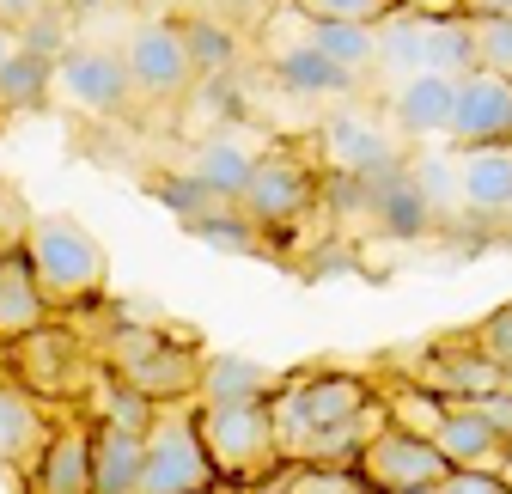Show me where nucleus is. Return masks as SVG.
Listing matches in <instances>:
<instances>
[{"mask_svg":"<svg viewBox=\"0 0 512 494\" xmlns=\"http://www.w3.org/2000/svg\"><path fill=\"white\" fill-rule=\"evenodd\" d=\"M98 360H104V373L128 379L135 391H147L159 409H171V403H196L208 354H196L183 336H159L153 324H116L98 342Z\"/></svg>","mask_w":512,"mask_h":494,"instance_id":"1","label":"nucleus"},{"mask_svg":"<svg viewBox=\"0 0 512 494\" xmlns=\"http://www.w3.org/2000/svg\"><path fill=\"white\" fill-rule=\"evenodd\" d=\"M202 446H208L220 482H238V488H263V482H275V476L287 470L275 403L202 409Z\"/></svg>","mask_w":512,"mask_h":494,"instance_id":"2","label":"nucleus"},{"mask_svg":"<svg viewBox=\"0 0 512 494\" xmlns=\"http://www.w3.org/2000/svg\"><path fill=\"white\" fill-rule=\"evenodd\" d=\"M25 257H31L37 287L49 293V305H80V299H98V287L110 281V257H104V244H98L80 220H61V214L31 220V232H25Z\"/></svg>","mask_w":512,"mask_h":494,"instance_id":"3","label":"nucleus"},{"mask_svg":"<svg viewBox=\"0 0 512 494\" xmlns=\"http://www.w3.org/2000/svg\"><path fill=\"white\" fill-rule=\"evenodd\" d=\"M220 470L202 446V409L196 403H171L159 427L147 434V476L141 494H214Z\"/></svg>","mask_w":512,"mask_h":494,"instance_id":"4","label":"nucleus"},{"mask_svg":"<svg viewBox=\"0 0 512 494\" xmlns=\"http://www.w3.org/2000/svg\"><path fill=\"white\" fill-rule=\"evenodd\" d=\"M238 208L256 220V232H287L311 208H324V165H317V159H293V153H263L256 183H250V196Z\"/></svg>","mask_w":512,"mask_h":494,"instance_id":"5","label":"nucleus"},{"mask_svg":"<svg viewBox=\"0 0 512 494\" xmlns=\"http://www.w3.org/2000/svg\"><path fill=\"white\" fill-rule=\"evenodd\" d=\"M317 165H324V177H378L403 165L397 153V135L391 122H372L366 110H330L324 122H317Z\"/></svg>","mask_w":512,"mask_h":494,"instance_id":"6","label":"nucleus"},{"mask_svg":"<svg viewBox=\"0 0 512 494\" xmlns=\"http://www.w3.org/2000/svg\"><path fill=\"white\" fill-rule=\"evenodd\" d=\"M122 61H128V80H135L141 98L165 104L196 86V55H189L183 25H171V19H141L122 43Z\"/></svg>","mask_w":512,"mask_h":494,"instance_id":"7","label":"nucleus"},{"mask_svg":"<svg viewBox=\"0 0 512 494\" xmlns=\"http://www.w3.org/2000/svg\"><path fill=\"white\" fill-rule=\"evenodd\" d=\"M55 92L68 104H80L86 116H122L128 98H141L135 80H128L122 49H98V43H80L55 61Z\"/></svg>","mask_w":512,"mask_h":494,"instance_id":"8","label":"nucleus"},{"mask_svg":"<svg viewBox=\"0 0 512 494\" xmlns=\"http://www.w3.org/2000/svg\"><path fill=\"white\" fill-rule=\"evenodd\" d=\"M360 476L378 488V494H421V488H439L452 476L445 452L421 434H403V427H384V434L366 446L360 458Z\"/></svg>","mask_w":512,"mask_h":494,"instance_id":"9","label":"nucleus"},{"mask_svg":"<svg viewBox=\"0 0 512 494\" xmlns=\"http://www.w3.org/2000/svg\"><path fill=\"white\" fill-rule=\"evenodd\" d=\"M384 122H391L397 141H452V122H458V80H445V74H415V80L391 86Z\"/></svg>","mask_w":512,"mask_h":494,"instance_id":"10","label":"nucleus"},{"mask_svg":"<svg viewBox=\"0 0 512 494\" xmlns=\"http://www.w3.org/2000/svg\"><path fill=\"white\" fill-rule=\"evenodd\" d=\"M92 440H98V421L61 415L25 476V494H92Z\"/></svg>","mask_w":512,"mask_h":494,"instance_id":"11","label":"nucleus"},{"mask_svg":"<svg viewBox=\"0 0 512 494\" xmlns=\"http://www.w3.org/2000/svg\"><path fill=\"white\" fill-rule=\"evenodd\" d=\"M452 141L464 147H506L512 141V80L494 68H476L458 80V122H452Z\"/></svg>","mask_w":512,"mask_h":494,"instance_id":"12","label":"nucleus"},{"mask_svg":"<svg viewBox=\"0 0 512 494\" xmlns=\"http://www.w3.org/2000/svg\"><path fill=\"white\" fill-rule=\"evenodd\" d=\"M293 385V373L281 366H263L250 354H208L202 360V391L196 409H232V403H275Z\"/></svg>","mask_w":512,"mask_h":494,"instance_id":"13","label":"nucleus"},{"mask_svg":"<svg viewBox=\"0 0 512 494\" xmlns=\"http://www.w3.org/2000/svg\"><path fill=\"white\" fill-rule=\"evenodd\" d=\"M13 366H19V385L25 391H37L43 403H55V397H68L86 379V342L68 336V330H37V336L19 342Z\"/></svg>","mask_w":512,"mask_h":494,"instance_id":"14","label":"nucleus"},{"mask_svg":"<svg viewBox=\"0 0 512 494\" xmlns=\"http://www.w3.org/2000/svg\"><path fill=\"white\" fill-rule=\"evenodd\" d=\"M37 330H49V293L37 287V269L19 244L0 251V342H25Z\"/></svg>","mask_w":512,"mask_h":494,"instance_id":"15","label":"nucleus"},{"mask_svg":"<svg viewBox=\"0 0 512 494\" xmlns=\"http://www.w3.org/2000/svg\"><path fill=\"white\" fill-rule=\"evenodd\" d=\"M55 434V415L43 409L37 391L19 379H0V464H37V452Z\"/></svg>","mask_w":512,"mask_h":494,"instance_id":"16","label":"nucleus"},{"mask_svg":"<svg viewBox=\"0 0 512 494\" xmlns=\"http://www.w3.org/2000/svg\"><path fill=\"white\" fill-rule=\"evenodd\" d=\"M256 165H263V153H250V147L232 141V135H214V141H202L196 153H189V171L208 183V196H214L220 208H238V202L250 196Z\"/></svg>","mask_w":512,"mask_h":494,"instance_id":"17","label":"nucleus"},{"mask_svg":"<svg viewBox=\"0 0 512 494\" xmlns=\"http://www.w3.org/2000/svg\"><path fill=\"white\" fill-rule=\"evenodd\" d=\"M269 74H275L287 92H299V98H354V92H360V80H354L348 68H336V61L317 49V43H287V49H275Z\"/></svg>","mask_w":512,"mask_h":494,"instance_id":"18","label":"nucleus"},{"mask_svg":"<svg viewBox=\"0 0 512 494\" xmlns=\"http://www.w3.org/2000/svg\"><path fill=\"white\" fill-rule=\"evenodd\" d=\"M433 446L445 452V464H452V470H506V458H512V446L494 434V427L470 403H458L452 415H445V427L433 434Z\"/></svg>","mask_w":512,"mask_h":494,"instance_id":"19","label":"nucleus"},{"mask_svg":"<svg viewBox=\"0 0 512 494\" xmlns=\"http://www.w3.org/2000/svg\"><path fill=\"white\" fill-rule=\"evenodd\" d=\"M458 177H464V214L488 220V214L512 208V141L506 147H464Z\"/></svg>","mask_w":512,"mask_h":494,"instance_id":"20","label":"nucleus"},{"mask_svg":"<svg viewBox=\"0 0 512 494\" xmlns=\"http://www.w3.org/2000/svg\"><path fill=\"white\" fill-rule=\"evenodd\" d=\"M141 476H147V440L98 427V440H92V494H141Z\"/></svg>","mask_w":512,"mask_h":494,"instance_id":"21","label":"nucleus"},{"mask_svg":"<svg viewBox=\"0 0 512 494\" xmlns=\"http://www.w3.org/2000/svg\"><path fill=\"white\" fill-rule=\"evenodd\" d=\"M159 403L147 397V391H135L128 379H116V373H98V385H92V421L98 427H116V434H153L159 427Z\"/></svg>","mask_w":512,"mask_h":494,"instance_id":"22","label":"nucleus"},{"mask_svg":"<svg viewBox=\"0 0 512 494\" xmlns=\"http://www.w3.org/2000/svg\"><path fill=\"white\" fill-rule=\"evenodd\" d=\"M482 68V31L470 13H452V19H427V74H445V80H464Z\"/></svg>","mask_w":512,"mask_h":494,"instance_id":"23","label":"nucleus"},{"mask_svg":"<svg viewBox=\"0 0 512 494\" xmlns=\"http://www.w3.org/2000/svg\"><path fill=\"white\" fill-rule=\"evenodd\" d=\"M378 68L397 74V86L415 80V74H427V19L421 13L391 7V13L378 19Z\"/></svg>","mask_w":512,"mask_h":494,"instance_id":"24","label":"nucleus"},{"mask_svg":"<svg viewBox=\"0 0 512 494\" xmlns=\"http://www.w3.org/2000/svg\"><path fill=\"white\" fill-rule=\"evenodd\" d=\"M409 183L421 190V202L439 214V226H452L458 208H464V177H458V153H415L409 159Z\"/></svg>","mask_w":512,"mask_h":494,"instance_id":"25","label":"nucleus"},{"mask_svg":"<svg viewBox=\"0 0 512 494\" xmlns=\"http://www.w3.org/2000/svg\"><path fill=\"white\" fill-rule=\"evenodd\" d=\"M55 92V61L31 55L25 43L0 61V110H37Z\"/></svg>","mask_w":512,"mask_h":494,"instance_id":"26","label":"nucleus"},{"mask_svg":"<svg viewBox=\"0 0 512 494\" xmlns=\"http://www.w3.org/2000/svg\"><path fill=\"white\" fill-rule=\"evenodd\" d=\"M311 25V19H305ZM305 43H317L336 68H348L354 80H366L372 68H378V25H311V37Z\"/></svg>","mask_w":512,"mask_h":494,"instance_id":"27","label":"nucleus"},{"mask_svg":"<svg viewBox=\"0 0 512 494\" xmlns=\"http://www.w3.org/2000/svg\"><path fill=\"white\" fill-rule=\"evenodd\" d=\"M384 409H391V427L433 440L439 427H445V415H452L458 403H445V397H439V391H427V385H397L391 397H384Z\"/></svg>","mask_w":512,"mask_h":494,"instance_id":"28","label":"nucleus"},{"mask_svg":"<svg viewBox=\"0 0 512 494\" xmlns=\"http://www.w3.org/2000/svg\"><path fill=\"white\" fill-rule=\"evenodd\" d=\"M147 190H153V202H159V208H171L183 226H196V220H208V214L220 208V202L208 196V183L189 171V165H183V171H159Z\"/></svg>","mask_w":512,"mask_h":494,"instance_id":"29","label":"nucleus"},{"mask_svg":"<svg viewBox=\"0 0 512 494\" xmlns=\"http://www.w3.org/2000/svg\"><path fill=\"white\" fill-rule=\"evenodd\" d=\"M189 232H196L202 244H214V251H232V257H256V244H263V238H256V220L244 208H214L208 220H196Z\"/></svg>","mask_w":512,"mask_h":494,"instance_id":"30","label":"nucleus"},{"mask_svg":"<svg viewBox=\"0 0 512 494\" xmlns=\"http://www.w3.org/2000/svg\"><path fill=\"white\" fill-rule=\"evenodd\" d=\"M397 0H299V13L311 25H378Z\"/></svg>","mask_w":512,"mask_h":494,"instance_id":"31","label":"nucleus"},{"mask_svg":"<svg viewBox=\"0 0 512 494\" xmlns=\"http://www.w3.org/2000/svg\"><path fill=\"white\" fill-rule=\"evenodd\" d=\"M183 37H189V55H196V74H220L226 61H232V37L214 19H189Z\"/></svg>","mask_w":512,"mask_h":494,"instance_id":"32","label":"nucleus"},{"mask_svg":"<svg viewBox=\"0 0 512 494\" xmlns=\"http://www.w3.org/2000/svg\"><path fill=\"white\" fill-rule=\"evenodd\" d=\"M470 336H476V348L500 366V373H512V305H494L482 324H470Z\"/></svg>","mask_w":512,"mask_h":494,"instance_id":"33","label":"nucleus"},{"mask_svg":"<svg viewBox=\"0 0 512 494\" xmlns=\"http://www.w3.org/2000/svg\"><path fill=\"white\" fill-rule=\"evenodd\" d=\"M476 31H482V68L512 80V19H476Z\"/></svg>","mask_w":512,"mask_h":494,"instance_id":"34","label":"nucleus"},{"mask_svg":"<svg viewBox=\"0 0 512 494\" xmlns=\"http://www.w3.org/2000/svg\"><path fill=\"white\" fill-rule=\"evenodd\" d=\"M439 494H512V482L500 470H452L439 482Z\"/></svg>","mask_w":512,"mask_h":494,"instance_id":"35","label":"nucleus"},{"mask_svg":"<svg viewBox=\"0 0 512 494\" xmlns=\"http://www.w3.org/2000/svg\"><path fill=\"white\" fill-rule=\"evenodd\" d=\"M470 409H476V415H482V421L494 427V434H500V440L512 446V391H506V385H500V391H488V397H476Z\"/></svg>","mask_w":512,"mask_h":494,"instance_id":"36","label":"nucleus"},{"mask_svg":"<svg viewBox=\"0 0 512 494\" xmlns=\"http://www.w3.org/2000/svg\"><path fill=\"white\" fill-rule=\"evenodd\" d=\"M397 7H409L421 19H452V13H464V0H397Z\"/></svg>","mask_w":512,"mask_h":494,"instance_id":"37","label":"nucleus"},{"mask_svg":"<svg viewBox=\"0 0 512 494\" xmlns=\"http://www.w3.org/2000/svg\"><path fill=\"white\" fill-rule=\"evenodd\" d=\"M470 19H512V0H464Z\"/></svg>","mask_w":512,"mask_h":494,"instance_id":"38","label":"nucleus"},{"mask_svg":"<svg viewBox=\"0 0 512 494\" xmlns=\"http://www.w3.org/2000/svg\"><path fill=\"white\" fill-rule=\"evenodd\" d=\"M0 13H7V19H19V25H31V19L43 13V0H0Z\"/></svg>","mask_w":512,"mask_h":494,"instance_id":"39","label":"nucleus"},{"mask_svg":"<svg viewBox=\"0 0 512 494\" xmlns=\"http://www.w3.org/2000/svg\"><path fill=\"white\" fill-rule=\"evenodd\" d=\"M13 49H19V43H13V31H0V61H7Z\"/></svg>","mask_w":512,"mask_h":494,"instance_id":"40","label":"nucleus"},{"mask_svg":"<svg viewBox=\"0 0 512 494\" xmlns=\"http://www.w3.org/2000/svg\"><path fill=\"white\" fill-rule=\"evenodd\" d=\"M214 494H238V488H232V482H220V488H214Z\"/></svg>","mask_w":512,"mask_h":494,"instance_id":"41","label":"nucleus"},{"mask_svg":"<svg viewBox=\"0 0 512 494\" xmlns=\"http://www.w3.org/2000/svg\"><path fill=\"white\" fill-rule=\"evenodd\" d=\"M421 494H439V488H421Z\"/></svg>","mask_w":512,"mask_h":494,"instance_id":"42","label":"nucleus"},{"mask_svg":"<svg viewBox=\"0 0 512 494\" xmlns=\"http://www.w3.org/2000/svg\"><path fill=\"white\" fill-rule=\"evenodd\" d=\"M506 391H512V373H506Z\"/></svg>","mask_w":512,"mask_h":494,"instance_id":"43","label":"nucleus"}]
</instances>
